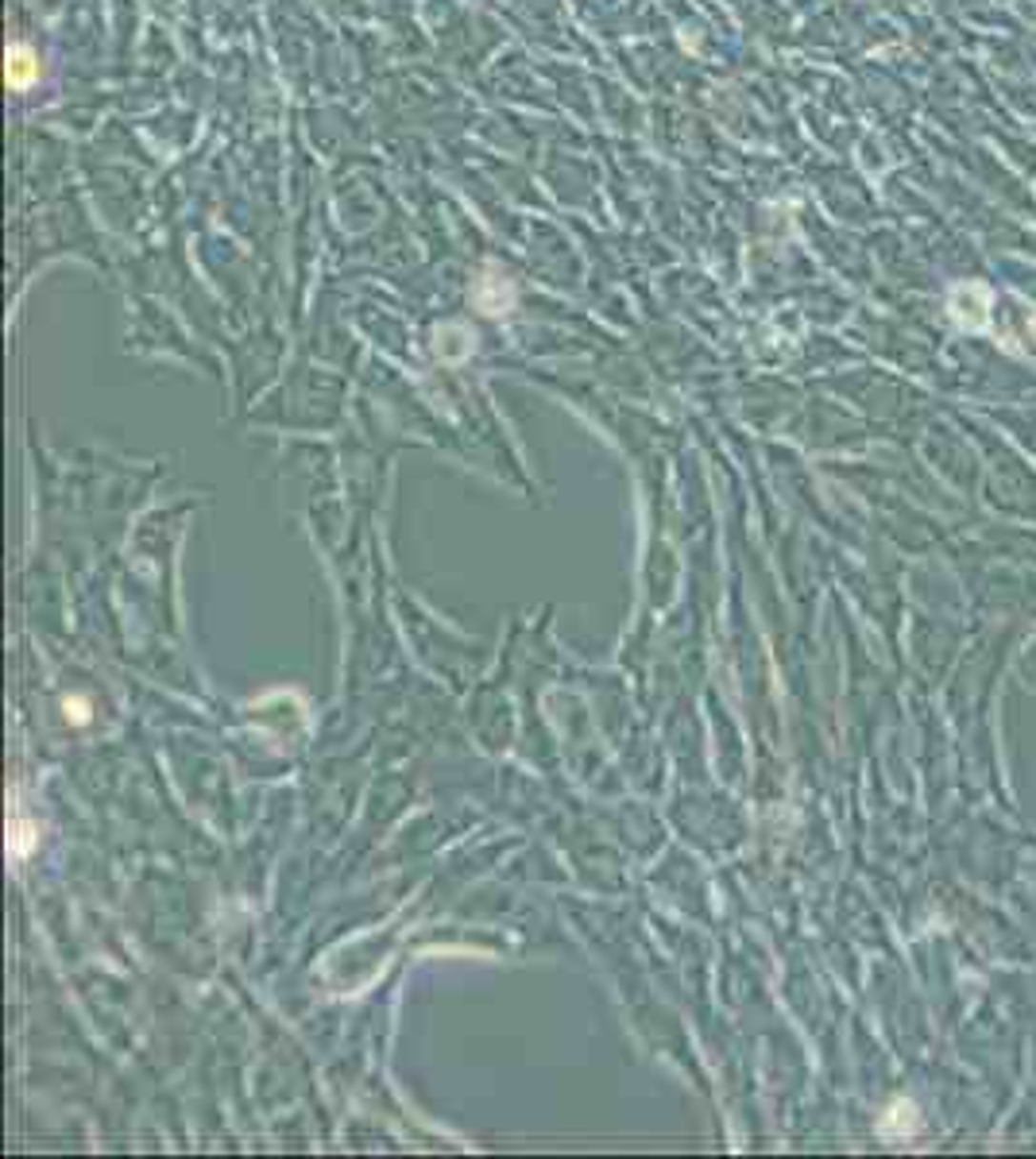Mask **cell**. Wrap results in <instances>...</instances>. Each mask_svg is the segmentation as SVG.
<instances>
[{"mask_svg": "<svg viewBox=\"0 0 1036 1159\" xmlns=\"http://www.w3.org/2000/svg\"><path fill=\"white\" fill-rule=\"evenodd\" d=\"M5 78L12 90H28L39 82V54L24 43H12L9 54H5Z\"/></svg>", "mask_w": 1036, "mask_h": 1159, "instance_id": "6da1fadb", "label": "cell"}, {"mask_svg": "<svg viewBox=\"0 0 1036 1159\" xmlns=\"http://www.w3.org/2000/svg\"><path fill=\"white\" fill-rule=\"evenodd\" d=\"M878 1132L889 1136V1140H905V1136H917L921 1132V1113L913 1102H893L882 1117H878Z\"/></svg>", "mask_w": 1036, "mask_h": 1159, "instance_id": "7a4b0ae2", "label": "cell"}, {"mask_svg": "<svg viewBox=\"0 0 1036 1159\" xmlns=\"http://www.w3.org/2000/svg\"><path fill=\"white\" fill-rule=\"evenodd\" d=\"M492 286V295H483V290H476V306L483 310V314H507V306L515 302V290H511V282H503V278H483Z\"/></svg>", "mask_w": 1036, "mask_h": 1159, "instance_id": "3957f363", "label": "cell"}, {"mask_svg": "<svg viewBox=\"0 0 1036 1159\" xmlns=\"http://www.w3.org/2000/svg\"><path fill=\"white\" fill-rule=\"evenodd\" d=\"M31 843H35V835H31V827L24 824V820H16L12 824V839H9V846H12V854L16 858H24L28 850H31Z\"/></svg>", "mask_w": 1036, "mask_h": 1159, "instance_id": "277c9868", "label": "cell"}, {"mask_svg": "<svg viewBox=\"0 0 1036 1159\" xmlns=\"http://www.w3.org/2000/svg\"><path fill=\"white\" fill-rule=\"evenodd\" d=\"M66 715H74V719L82 722V719H86V703H82V700H74V703L66 700Z\"/></svg>", "mask_w": 1036, "mask_h": 1159, "instance_id": "5b68a950", "label": "cell"}]
</instances>
